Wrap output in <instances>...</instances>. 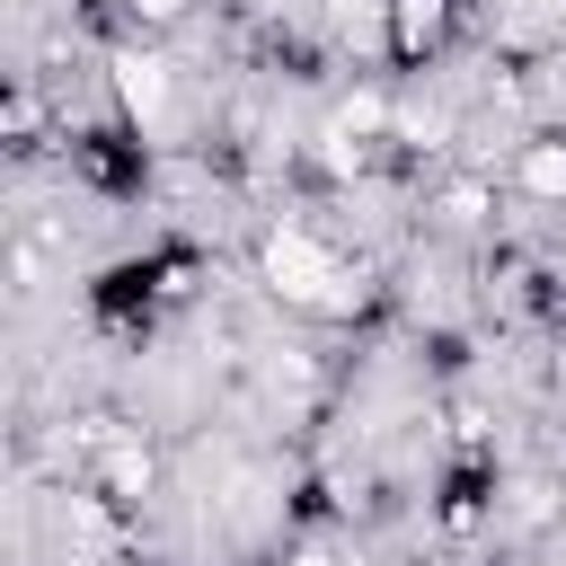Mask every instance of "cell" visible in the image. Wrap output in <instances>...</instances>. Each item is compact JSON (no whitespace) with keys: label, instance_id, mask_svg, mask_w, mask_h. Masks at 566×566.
Wrapping results in <instances>:
<instances>
[{"label":"cell","instance_id":"obj_1","mask_svg":"<svg viewBox=\"0 0 566 566\" xmlns=\"http://www.w3.org/2000/svg\"><path fill=\"white\" fill-rule=\"evenodd\" d=\"M256 283H265L292 318H318V327L363 318V310H371V292H380L371 256H363V248H345L318 212H274V221L256 230Z\"/></svg>","mask_w":566,"mask_h":566},{"label":"cell","instance_id":"obj_2","mask_svg":"<svg viewBox=\"0 0 566 566\" xmlns=\"http://www.w3.org/2000/svg\"><path fill=\"white\" fill-rule=\"evenodd\" d=\"M106 115L133 133V150H177L195 133L203 97H195V71L159 35H124L106 53Z\"/></svg>","mask_w":566,"mask_h":566},{"label":"cell","instance_id":"obj_3","mask_svg":"<svg viewBox=\"0 0 566 566\" xmlns=\"http://www.w3.org/2000/svg\"><path fill=\"white\" fill-rule=\"evenodd\" d=\"M504 195L531 212H566V124H531L504 159Z\"/></svg>","mask_w":566,"mask_h":566},{"label":"cell","instance_id":"obj_4","mask_svg":"<svg viewBox=\"0 0 566 566\" xmlns=\"http://www.w3.org/2000/svg\"><path fill=\"white\" fill-rule=\"evenodd\" d=\"M495 203H504L495 168H451V177L424 195V230H442V239H478V230H495Z\"/></svg>","mask_w":566,"mask_h":566},{"label":"cell","instance_id":"obj_5","mask_svg":"<svg viewBox=\"0 0 566 566\" xmlns=\"http://www.w3.org/2000/svg\"><path fill=\"white\" fill-rule=\"evenodd\" d=\"M451 18H460V0H389V62L433 71L442 44H451Z\"/></svg>","mask_w":566,"mask_h":566},{"label":"cell","instance_id":"obj_6","mask_svg":"<svg viewBox=\"0 0 566 566\" xmlns=\"http://www.w3.org/2000/svg\"><path fill=\"white\" fill-rule=\"evenodd\" d=\"M327 18V44L354 53V62H389V0H318Z\"/></svg>","mask_w":566,"mask_h":566},{"label":"cell","instance_id":"obj_7","mask_svg":"<svg viewBox=\"0 0 566 566\" xmlns=\"http://www.w3.org/2000/svg\"><path fill=\"white\" fill-rule=\"evenodd\" d=\"M115 18H124L133 35H177V27L195 18V0H115Z\"/></svg>","mask_w":566,"mask_h":566},{"label":"cell","instance_id":"obj_8","mask_svg":"<svg viewBox=\"0 0 566 566\" xmlns=\"http://www.w3.org/2000/svg\"><path fill=\"white\" fill-rule=\"evenodd\" d=\"M35 133H44V88L18 71V88H9V142H18V150H35Z\"/></svg>","mask_w":566,"mask_h":566},{"label":"cell","instance_id":"obj_9","mask_svg":"<svg viewBox=\"0 0 566 566\" xmlns=\"http://www.w3.org/2000/svg\"><path fill=\"white\" fill-rule=\"evenodd\" d=\"M283 566H345V548L310 531V539H292V548H283Z\"/></svg>","mask_w":566,"mask_h":566},{"label":"cell","instance_id":"obj_10","mask_svg":"<svg viewBox=\"0 0 566 566\" xmlns=\"http://www.w3.org/2000/svg\"><path fill=\"white\" fill-rule=\"evenodd\" d=\"M548 371H557V389H566V318H557V354H548Z\"/></svg>","mask_w":566,"mask_h":566},{"label":"cell","instance_id":"obj_11","mask_svg":"<svg viewBox=\"0 0 566 566\" xmlns=\"http://www.w3.org/2000/svg\"><path fill=\"white\" fill-rule=\"evenodd\" d=\"M345 566H380V557H371V548H345Z\"/></svg>","mask_w":566,"mask_h":566}]
</instances>
